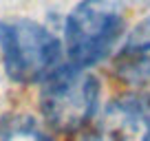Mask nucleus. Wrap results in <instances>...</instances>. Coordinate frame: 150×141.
<instances>
[{"mask_svg": "<svg viewBox=\"0 0 150 141\" xmlns=\"http://www.w3.org/2000/svg\"><path fill=\"white\" fill-rule=\"evenodd\" d=\"M84 141H150V97L124 95L95 115Z\"/></svg>", "mask_w": 150, "mask_h": 141, "instance_id": "20e7f679", "label": "nucleus"}, {"mask_svg": "<svg viewBox=\"0 0 150 141\" xmlns=\"http://www.w3.org/2000/svg\"><path fill=\"white\" fill-rule=\"evenodd\" d=\"M99 102V82L86 68L62 64L42 82L40 110L49 128L77 132L93 121Z\"/></svg>", "mask_w": 150, "mask_h": 141, "instance_id": "f03ea898", "label": "nucleus"}, {"mask_svg": "<svg viewBox=\"0 0 150 141\" xmlns=\"http://www.w3.org/2000/svg\"><path fill=\"white\" fill-rule=\"evenodd\" d=\"M62 42L44 24L24 16L0 20V57L16 84H42L62 66Z\"/></svg>", "mask_w": 150, "mask_h": 141, "instance_id": "f257e3e1", "label": "nucleus"}, {"mask_svg": "<svg viewBox=\"0 0 150 141\" xmlns=\"http://www.w3.org/2000/svg\"><path fill=\"white\" fill-rule=\"evenodd\" d=\"M0 141H53L42 123L29 115H2Z\"/></svg>", "mask_w": 150, "mask_h": 141, "instance_id": "423d86ee", "label": "nucleus"}, {"mask_svg": "<svg viewBox=\"0 0 150 141\" xmlns=\"http://www.w3.org/2000/svg\"><path fill=\"white\" fill-rule=\"evenodd\" d=\"M115 73L130 84L150 82V16H146L124 40L115 55Z\"/></svg>", "mask_w": 150, "mask_h": 141, "instance_id": "39448f33", "label": "nucleus"}, {"mask_svg": "<svg viewBox=\"0 0 150 141\" xmlns=\"http://www.w3.org/2000/svg\"><path fill=\"white\" fill-rule=\"evenodd\" d=\"M124 31V13L112 0H80L66 16L64 49L69 64L88 68L112 51Z\"/></svg>", "mask_w": 150, "mask_h": 141, "instance_id": "7ed1b4c3", "label": "nucleus"}]
</instances>
